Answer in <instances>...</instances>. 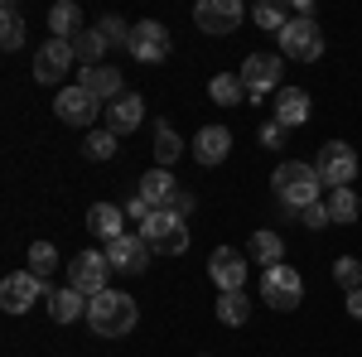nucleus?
<instances>
[{
	"label": "nucleus",
	"instance_id": "1",
	"mask_svg": "<svg viewBox=\"0 0 362 357\" xmlns=\"http://www.w3.org/2000/svg\"><path fill=\"white\" fill-rule=\"evenodd\" d=\"M271 189L280 193V203H285L290 213H305L314 203H324V193H329L319 184L314 165H305V160H280L276 174H271Z\"/></svg>",
	"mask_w": 362,
	"mask_h": 357
},
{
	"label": "nucleus",
	"instance_id": "2",
	"mask_svg": "<svg viewBox=\"0 0 362 357\" xmlns=\"http://www.w3.org/2000/svg\"><path fill=\"white\" fill-rule=\"evenodd\" d=\"M136 300L126 295V290H102V295H92L87 300V324L97 338H121V333L136 329Z\"/></svg>",
	"mask_w": 362,
	"mask_h": 357
},
{
	"label": "nucleus",
	"instance_id": "3",
	"mask_svg": "<svg viewBox=\"0 0 362 357\" xmlns=\"http://www.w3.org/2000/svg\"><path fill=\"white\" fill-rule=\"evenodd\" d=\"M309 165H314L324 189H353V179H358V150L348 140H329V145H319V155Z\"/></svg>",
	"mask_w": 362,
	"mask_h": 357
},
{
	"label": "nucleus",
	"instance_id": "4",
	"mask_svg": "<svg viewBox=\"0 0 362 357\" xmlns=\"http://www.w3.org/2000/svg\"><path fill=\"white\" fill-rule=\"evenodd\" d=\"M140 237L150 242V251H160V256L189 251V232H184V218H179L174 208H155L150 218L140 222Z\"/></svg>",
	"mask_w": 362,
	"mask_h": 357
},
{
	"label": "nucleus",
	"instance_id": "5",
	"mask_svg": "<svg viewBox=\"0 0 362 357\" xmlns=\"http://www.w3.org/2000/svg\"><path fill=\"white\" fill-rule=\"evenodd\" d=\"M276 39H280V54L295 58V63H319V58H324V29L314 25V20H300V15H295Z\"/></svg>",
	"mask_w": 362,
	"mask_h": 357
},
{
	"label": "nucleus",
	"instance_id": "6",
	"mask_svg": "<svg viewBox=\"0 0 362 357\" xmlns=\"http://www.w3.org/2000/svg\"><path fill=\"white\" fill-rule=\"evenodd\" d=\"M261 300H266V309H300V300H305V280H300V271L295 266H271V271L261 275Z\"/></svg>",
	"mask_w": 362,
	"mask_h": 357
},
{
	"label": "nucleus",
	"instance_id": "7",
	"mask_svg": "<svg viewBox=\"0 0 362 357\" xmlns=\"http://www.w3.org/2000/svg\"><path fill=\"white\" fill-rule=\"evenodd\" d=\"M242 20H247V5H242V0H198L194 5V25L203 29V34H213V39L232 34Z\"/></svg>",
	"mask_w": 362,
	"mask_h": 357
},
{
	"label": "nucleus",
	"instance_id": "8",
	"mask_svg": "<svg viewBox=\"0 0 362 357\" xmlns=\"http://www.w3.org/2000/svg\"><path fill=\"white\" fill-rule=\"evenodd\" d=\"M107 275H112L107 251H78V256H73V266H68V285H73V290H83L87 300H92V295H102V290H107Z\"/></svg>",
	"mask_w": 362,
	"mask_h": 357
},
{
	"label": "nucleus",
	"instance_id": "9",
	"mask_svg": "<svg viewBox=\"0 0 362 357\" xmlns=\"http://www.w3.org/2000/svg\"><path fill=\"white\" fill-rule=\"evenodd\" d=\"M73 63H78L73 39H44L39 54H34V78H39V83H63Z\"/></svg>",
	"mask_w": 362,
	"mask_h": 357
},
{
	"label": "nucleus",
	"instance_id": "10",
	"mask_svg": "<svg viewBox=\"0 0 362 357\" xmlns=\"http://www.w3.org/2000/svg\"><path fill=\"white\" fill-rule=\"evenodd\" d=\"M237 78L247 83V102H261V97L280 92V58L276 54H251Z\"/></svg>",
	"mask_w": 362,
	"mask_h": 357
},
{
	"label": "nucleus",
	"instance_id": "11",
	"mask_svg": "<svg viewBox=\"0 0 362 357\" xmlns=\"http://www.w3.org/2000/svg\"><path fill=\"white\" fill-rule=\"evenodd\" d=\"M39 295H49V280H39L34 271H10V275H5V285H0V304H5V314H25Z\"/></svg>",
	"mask_w": 362,
	"mask_h": 357
},
{
	"label": "nucleus",
	"instance_id": "12",
	"mask_svg": "<svg viewBox=\"0 0 362 357\" xmlns=\"http://www.w3.org/2000/svg\"><path fill=\"white\" fill-rule=\"evenodd\" d=\"M208 275H213L218 295H232V290H242V285H247V251L218 247L213 256H208Z\"/></svg>",
	"mask_w": 362,
	"mask_h": 357
},
{
	"label": "nucleus",
	"instance_id": "13",
	"mask_svg": "<svg viewBox=\"0 0 362 357\" xmlns=\"http://www.w3.org/2000/svg\"><path fill=\"white\" fill-rule=\"evenodd\" d=\"M54 111H58V121H68V126H92V121L102 116V102H97L87 87L68 83V87L54 97Z\"/></svg>",
	"mask_w": 362,
	"mask_h": 357
},
{
	"label": "nucleus",
	"instance_id": "14",
	"mask_svg": "<svg viewBox=\"0 0 362 357\" xmlns=\"http://www.w3.org/2000/svg\"><path fill=\"white\" fill-rule=\"evenodd\" d=\"M107 261L121 275H145V266H150V242L140 232H126V237H116L112 247H107Z\"/></svg>",
	"mask_w": 362,
	"mask_h": 357
},
{
	"label": "nucleus",
	"instance_id": "15",
	"mask_svg": "<svg viewBox=\"0 0 362 357\" xmlns=\"http://www.w3.org/2000/svg\"><path fill=\"white\" fill-rule=\"evenodd\" d=\"M169 29L160 25V20H140L136 29H131V54L140 58V63H165L169 58Z\"/></svg>",
	"mask_w": 362,
	"mask_h": 357
},
{
	"label": "nucleus",
	"instance_id": "16",
	"mask_svg": "<svg viewBox=\"0 0 362 357\" xmlns=\"http://www.w3.org/2000/svg\"><path fill=\"white\" fill-rule=\"evenodd\" d=\"M78 87H87V92H92L97 102H107V107L126 97V87H121V73H116L112 63H97V68H83V73H78Z\"/></svg>",
	"mask_w": 362,
	"mask_h": 357
},
{
	"label": "nucleus",
	"instance_id": "17",
	"mask_svg": "<svg viewBox=\"0 0 362 357\" xmlns=\"http://www.w3.org/2000/svg\"><path fill=\"white\" fill-rule=\"evenodd\" d=\"M179 184H174V174H169V169H145V179H140V198H145V203H150V208H174V203H179Z\"/></svg>",
	"mask_w": 362,
	"mask_h": 357
},
{
	"label": "nucleus",
	"instance_id": "18",
	"mask_svg": "<svg viewBox=\"0 0 362 357\" xmlns=\"http://www.w3.org/2000/svg\"><path fill=\"white\" fill-rule=\"evenodd\" d=\"M227 150H232V131H227V126H203L194 136V160L198 165H223Z\"/></svg>",
	"mask_w": 362,
	"mask_h": 357
},
{
	"label": "nucleus",
	"instance_id": "19",
	"mask_svg": "<svg viewBox=\"0 0 362 357\" xmlns=\"http://www.w3.org/2000/svg\"><path fill=\"white\" fill-rule=\"evenodd\" d=\"M140 121H145V102H140L136 92H126L121 102L107 107V131L112 136H131V131H140Z\"/></svg>",
	"mask_w": 362,
	"mask_h": 357
},
{
	"label": "nucleus",
	"instance_id": "20",
	"mask_svg": "<svg viewBox=\"0 0 362 357\" xmlns=\"http://www.w3.org/2000/svg\"><path fill=\"white\" fill-rule=\"evenodd\" d=\"M121 222H126V208H116V203H92V208H87V232L102 237L107 247H112L116 237H126Z\"/></svg>",
	"mask_w": 362,
	"mask_h": 357
},
{
	"label": "nucleus",
	"instance_id": "21",
	"mask_svg": "<svg viewBox=\"0 0 362 357\" xmlns=\"http://www.w3.org/2000/svg\"><path fill=\"white\" fill-rule=\"evenodd\" d=\"M276 121L285 126V131L305 126L309 121V92H300V87H280L276 92Z\"/></svg>",
	"mask_w": 362,
	"mask_h": 357
},
{
	"label": "nucleus",
	"instance_id": "22",
	"mask_svg": "<svg viewBox=\"0 0 362 357\" xmlns=\"http://www.w3.org/2000/svg\"><path fill=\"white\" fill-rule=\"evenodd\" d=\"M49 314L54 324H73V319H87V295L83 290H49Z\"/></svg>",
	"mask_w": 362,
	"mask_h": 357
},
{
	"label": "nucleus",
	"instance_id": "23",
	"mask_svg": "<svg viewBox=\"0 0 362 357\" xmlns=\"http://www.w3.org/2000/svg\"><path fill=\"white\" fill-rule=\"evenodd\" d=\"M247 256H251V261H261V266L271 271V266H280V261H285V237H280V232H251Z\"/></svg>",
	"mask_w": 362,
	"mask_h": 357
},
{
	"label": "nucleus",
	"instance_id": "24",
	"mask_svg": "<svg viewBox=\"0 0 362 357\" xmlns=\"http://www.w3.org/2000/svg\"><path fill=\"white\" fill-rule=\"evenodd\" d=\"M49 29H54V39H78L83 34V10L73 0H58L49 10Z\"/></svg>",
	"mask_w": 362,
	"mask_h": 357
},
{
	"label": "nucleus",
	"instance_id": "25",
	"mask_svg": "<svg viewBox=\"0 0 362 357\" xmlns=\"http://www.w3.org/2000/svg\"><path fill=\"white\" fill-rule=\"evenodd\" d=\"M251 20H256V29H271V34H280V29L295 20V5H280V0H261V5L251 10Z\"/></svg>",
	"mask_w": 362,
	"mask_h": 357
},
{
	"label": "nucleus",
	"instance_id": "26",
	"mask_svg": "<svg viewBox=\"0 0 362 357\" xmlns=\"http://www.w3.org/2000/svg\"><path fill=\"white\" fill-rule=\"evenodd\" d=\"M208 97H213L218 107H237V102H247V83H242L237 73H218V78L208 83Z\"/></svg>",
	"mask_w": 362,
	"mask_h": 357
},
{
	"label": "nucleus",
	"instance_id": "27",
	"mask_svg": "<svg viewBox=\"0 0 362 357\" xmlns=\"http://www.w3.org/2000/svg\"><path fill=\"white\" fill-rule=\"evenodd\" d=\"M179 155H184V140H179V131H174L169 121H155V160H160V169H169Z\"/></svg>",
	"mask_w": 362,
	"mask_h": 357
},
{
	"label": "nucleus",
	"instance_id": "28",
	"mask_svg": "<svg viewBox=\"0 0 362 357\" xmlns=\"http://www.w3.org/2000/svg\"><path fill=\"white\" fill-rule=\"evenodd\" d=\"M218 319H223L227 329H242L251 319V300L247 290H232V295H218Z\"/></svg>",
	"mask_w": 362,
	"mask_h": 357
},
{
	"label": "nucleus",
	"instance_id": "29",
	"mask_svg": "<svg viewBox=\"0 0 362 357\" xmlns=\"http://www.w3.org/2000/svg\"><path fill=\"white\" fill-rule=\"evenodd\" d=\"M0 20H5V29H0V49H10V54H15V49L25 44V15H20V5H15V0H5V5H0Z\"/></svg>",
	"mask_w": 362,
	"mask_h": 357
},
{
	"label": "nucleus",
	"instance_id": "30",
	"mask_svg": "<svg viewBox=\"0 0 362 357\" xmlns=\"http://www.w3.org/2000/svg\"><path fill=\"white\" fill-rule=\"evenodd\" d=\"M324 203H329V218L334 222H358L362 218V203L353 189H329L324 193Z\"/></svg>",
	"mask_w": 362,
	"mask_h": 357
},
{
	"label": "nucleus",
	"instance_id": "31",
	"mask_svg": "<svg viewBox=\"0 0 362 357\" xmlns=\"http://www.w3.org/2000/svg\"><path fill=\"white\" fill-rule=\"evenodd\" d=\"M73 49H78V63H83V68H97L102 54H107V39H102V29H83V34L73 39Z\"/></svg>",
	"mask_w": 362,
	"mask_h": 357
},
{
	"label": "nucleus",
	"instance_id": "32",
	"mask_svg": "<svg viewBox=\"0 0 362 357\" xmlns=\"http://www.w3.org/2000/svg\"><path fill=\"white\" fill-rule=\"evenodd\" d=\"M29 271L39 275V280H49V275L58 271V247L54 242H34V247H29Z\"/></svg>",
	"mask_w": 362,
	"mask_h": 357
},
{
	"label": "nucleus",
	"instance_id": "33",
	"mask_svg": "<svg viewBox=\"0 0 362 357\" xmlns=\"http://www.w3.org/2000/svg\"><path fill=\"white\" fill-rule=\"evenodd\" d=\"M116 140H121V136H112L107 126H102V131H87L83 155H87V160H112V155H116Z\"/></svg>",
	"mask_w": 362,
	"mask_h": 357
},
{
	"label": "nucleus",
	"instance_id": "34",
	"mask_svg": "<svg viewBox=\"0 0 362 357\" xmlns=\"http://www.w3.org/2000/svg\"><path fill=\"white\" fill-rule=\"evenodd\" d=\"M334 280H338V290H362V261L358 256H338L334 261Z\"/></svg>",
	"mask_w": 362,
	"mask_h": 357
},
{
	"label": "nucleus",
	"instance_id": "35",
	"mask_svg": "<svg viewBox=\"0 0 362 357\" xmlns=\"http://www.w3.org/2000/svg\"><path fill=\"white\" fill-rule=\"evenodd\" d=\"M102 39H107V49H131V29L136 25H126V20H116V15H107V20H102Z\"/></svg>",
	"mask_w": 362,
	"mask_h": 357
},
{
	"label": "nucleus",
	"instance_id": "36",
	"mask_svg": "<svg viewBox=\"0 0 362 357\" xmlns=\"http://www.w3.org/2000/svg\"><path fill=\"white\" fill-rule=\"evenodd\" d=\"M256 140H261L266 150H280V145H285V126H280L276 116H271V121H261V131H256Z\"/></svg>",
	"mask_w": 362,
	"mask_h": 357
},
{
	"label": "nucleus",
	"instance_id": "37",
	"mask_svg": "<svg viewBox=\"0 0 362 357\" xmlns=\"http://www.w3.org/2000/svg\"><path fill=\"white\" fill-rule=\"evenodd\" d=\"M300 222H305L309 232H319V227H329V203H314V208H305V213H300Z\"/></svg>",
	"mask_w": 362,
	"mask_h": 357
},
{
	"label": "nucleus",
	"instance_id": "38",
	"mask_svg": "<svg viewBox=\"0 0 362 357\" xmlns=\"http://www.w3.org/2000/svg\"><path fill=\"white\" fill-rule=\"evenodd\" d=\"M126 213H131V218H140V222H145V218H150V213H155V208H150V203H145V198H140V193H136V198L126 203Z\"/></svg>",
	"mask_w": 362,
	"mask_h": 357
},
{
	"label": "nucleus",
	"instance_id": "39",
	"mask_svg": "<svg viewBox=\"0 0 362 357\" xmlns=\"http://www.w3.org/2000/svg\"><path fill=\"white\" fill-rule=\"evenodd\" d=\"M174 213H179V218H189V213H194V193H189V189L179 193V203H174Z\"/></svg>",
	"mask_w": 362,
	"mask_h": 357
},
{
	"label": "nucleus",
	"instance_id": "40",
	"mask_svg": "<svg viewBox=\"0 0 362 357\" xmlns=\"http://www.w3.org/2000/svg\"><path fill=\"white\" fill-rule=\"evenodd\" d=\"M348 314H353V319H362V290H353V295H348Z\"/></svg>",
	"mask_w": 362,
	"mask_h": 357
}]
</instances>
